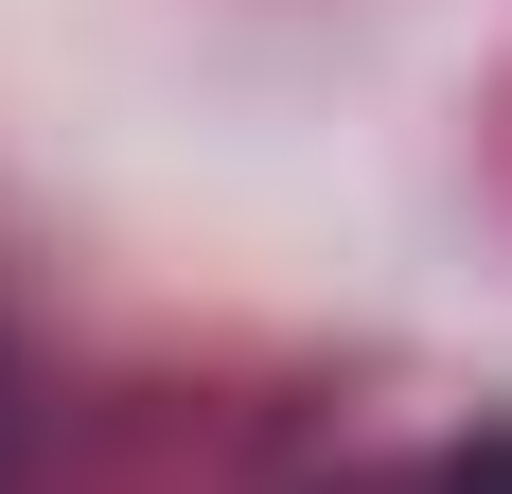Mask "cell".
Here are the masks:
<instances>
[{
	"label": "cell",
	"instance_id": "cell-1",
	"mask_svg": "<svg viewBox=\"0 0 512 494\" xmlns=\"http://www.w3.org/2000/svg\"><path fill=\"white\" fill-rule=\"evenodd\" d=\"M442 494H512V424H495V442H460V459H442Z\"/></svg>",
	"mask_w": 512,
	"mask_h": 494
}]
</instances>
